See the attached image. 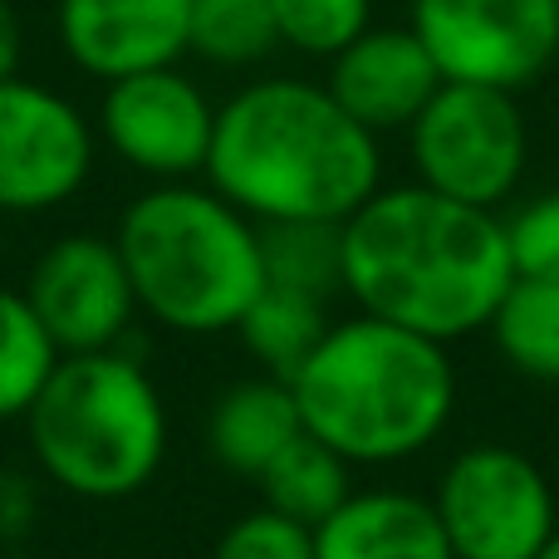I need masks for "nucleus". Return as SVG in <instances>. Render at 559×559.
<instances>
[{"label": "nucleus", "mask_w": 559, "mask_h": 559, "mask_svg": "<svg viewBox=\"0 0 559 559\" xmlns=\"http://www.w3.org/2000/svg\"><path fill=\"white\" fill-rule=\"evenodd\" d=\"M511 285L501 212L403 182L378 187L344 222V295L358 314L452 344L491 329Z\"/></svg>", "instance_id": "1"}, {"label": "nucleus", "mask_w": 559, "mask_h": 559, "mask_svg": "<svg viewBox=\"0 0 559 559\" xmlns=\"http://www.w3.org/2000/svg\"><path fill=\"white\" fill-rule=\"evenodd\" d=\"M206 187L255 226H344L383 187V153L364 123L309 79H255L216 108Z\"/></svg>", "instance_id": "2"}, {"label": "nucleus", "mask_w": 559, "mask_h": 559, "mask_svg": "<svg viewBox=\"0 0 559 559\" xmlns=\"http://www.w3.org/2000/svg\"><path fill=\"white\" fill-rule=\"evenodd\" d=\"M299 423L348 466H397L447 432L456 368L447 344L388 319H334L289 378Z\"/></svg>", "instance_id": "3"}, {"label": "nucleus", "mask_w": 559, "mask_h": 559, "mask_svg": "<svg viewBox=\"0 0 559 559\" xmlns=\"http://www.w3.org/2000/svg\"><path fill=\"white\" fill-rule=\"evenodd\" d=\"M138 314L173 334H236L265 289L261 226L202 182H153L118 216Z\"/></svg>", "instance_id": "4"}, {"label": "nucleus", "mask_w": 559, "mask_h": 559, "mask_svg": "<svg viewBox=\"0 0 559 559\" xmlns=\"http://www.w3.org/2000/svg\"><path fill=\"white\" fill-rule=\"evenodd\" d=\"M35 472L79 501L147 491L167 456V407L143 358L128 348L59 358L25 413Z\"/></svg>", "instance_id": "5"}, {"label": "nucleus", "mask_w": 559, "mask_h": 559, "mask_svg": "<svg viewBox=\"0 0 559 559\" xmlns=\"http://www.w3.org/2000/svg\"><path fill=\"white\" fill-rule=\"evenodd\" d=\"M407 157L423 187L481 212H501L531 157L525 114L506 88L442 79V88L407 128Z\"/></svg>", "instance_id": "6"}, {"label": "nucleus", "mask_w": 559, "mask_h": 559, "mask_svg": "<svg viewBox=\"0 0 559 559\" xmlns=\"http://www.w3.org/2000/svg\"><path fill=\"white\" fill-rule=\"evenodd\" d=\"M432 511L452 559H535L559 531L545 472L501 442L456 452L437 476Z\"/></svg>", "instance_id": "7"}, {"label": "nucleus", "mask_w": 559, "mask_h": 559, "mask_svg": "<svg viewBox=\"0 0 559 559\" xmlns=\"http://www.w3.org/2000/svg\"><path fill=\"white\" fill-rule=\"evenodd\" d=\"M413 35L447 84H540L559 59V0H413Z\"/></svg>", "instance_id": "8"}, {"label": "nucleus", "mask_w": 559, "mask_h": 559, "mask_svg": "<svg viewBox=\"0 0 559 559\" xmlns=\"http://www.w3.org/2000/svg\"><path fill=\"white\" fill-rule=\"evenodd\" d=\"M98 163V128L74 98L25 74L0 79V216L74 202Z\"/></svg>", "instance_id": "9"}, {"label": "nucleus", "mask_w": 559, "mask_h": 559, "mask_svg": "<svg viewBox=\"0 0 559 559\" xmlns=\"http://www.w3.org/2000/svg\"><path fill=\"white\" fill-rule=\"evenodd\" d=\"M98 143L147 182H192L206 173L216 133V104L177 64L104 84Z\"/></svg>", "instance_id": "10"}, {"label": "nucleus", "mask_w": 559, "mask_h": 559, "mask_svg": "<svg viewBox=\"0 0 559 559\" xmlns=\"http://www.w3.org/2000/svg\"><path fill=\"white\" fill-rule=\"evenodd\" d=\"M25 305L64 358L123 348L138 324V295L114 236L64 231L35 255L25 275Z\"/></svg>", "instance_id": "11"}, {"label": "nucleus", "mask_w": 559, "mask_h": 559, "mask_svg": "<svg viewBox=\"0 0 559 559\" xmlns=\"http://www.w3.org/2000/svg\"><path fill=\"white\" fill-rule=\"evenodd\" d=\"M192 0H59L55 35L64 59L98 84L167 69L187 55Z\"/></svg>", "instance_id": "12"}, {"label": "nucleus", "mask_w": 559, "mask_h": 559, "mask_svg": "<svg viewBox=\"0 0 559 559\" xmlns=\"http://www.w3.org/2000/svg\"><path fill=\"white\" fill-rule=\"evenodd\" d=\"M324 88L354 123L383 138L413 128L427 98L442 88V74H437L427 45L413 35V25H368L354 45L329 59Z\"/></svg>", "instance_id": "13"}, {"label": "nucleus", "mask_w": 559, "mask_h": 559, "mask_svg": "<svg viewBox=\"0 0 559 559\" xmlns=\"http://www.w3.org/2000/svg\"><path fill=\"white\" fill-rule=\"evenodd\" d=\"M314 559H452L432 501L393 486L354 491L314 525Z\"/></svg>", "instance_id": "14"}, {"label": "nucleus", "mask_w": 559, "mask_h": 559, "mask_svg": "<svg viewBox=\"0 0 559 559\" xmlns=\"http://www.w3.org/2000/svg\"><path fill=\"white\" fill-rule=\"evenodd\" d=\"M299 432H305V423H299L295 393H289L285 378H271V373H255L222 388V397L206 413L212 462L231 476H251V481Z\"/></svg>", "instance_id": "15"}, {"label": "nucleus", "mask_w": 559, "mask_h": 559, "mask_svg": "<svg viewBox=\"0 0 559 559\" xmlns=\"http://www.w3.org/2000/svg\"><path fill=\"white\" fill-rule=\"evenodd\" d=\"M255 486H261L265 511L285 515V521L305 525V531L324 525L329 515L354 496L348 462L334 452V447H324L319 437H309V432H299L295 442H289L285 452H280L275 462L255 476Z\"/></svg>", "instance_id": "16"}, {"label": "nucleus", "mask_w": 559, "mask_h": 559, "mask_svg": "<svg viewBox=\"0 0 559 559\" xmlns=\"http://www.w3.org/2000/svg\"><path fill=\"white\" fill-rule=\"evenodd\" d=\"M329 324H334V319H329L324 299L265 285L261 295H255V305L246 309V319L236 324V334H241V344L251 348V358L261 364V373L289 383V378L299 373V364L314 354V344L324 338Z\"/></svg>", "instance_id": "17"}, {"label": "nucleus", "mask_w": 559, "mask_h": 559, "mask_svg": "<svg viewBox=\"0 0 559 559\" xmlns=\"http://www.w3.org/2000/svg\"><path fill=\"white\" fill-rule=\"evenodd\" d=\"M491 338L515 373L559 383V280H515L491 319Z\"/></svg>", "instance_id": "18"}, {"label": "nucleus", "mask_w": 559, "mask_h": 559, "mask_svg": "<svg viewBox=\"0 0 559 559\" xmlns=\"http://www.w3.org/2000/svg\"><path fill=\"white\" fill-rule=\"evenodd\" d=\"M265 285L299 289L314 299L344 295V226L334 222H275L261 226Z\"/></svg>", "instance_id": "19"}, {"label": "nucleus", "mask_w": 559, "mask_h": 559, "mask_svg": "<svg viewBox=\"0 0 559 559\" xmlns=\"http://www.w3.org/2000/svg\"><path fill=\"white\" fill-rule=\"evenodd\" d=\"M280 49L271 0H192L187 55L212 69H255Z\"/></svg>", "instance_id": "20"}, {"label": "nucleus", "mask_w": 559, "mask_h": 559, "mask_svg": "<svg viewBox=\"0 0 559 559\" xmlns=\"http://www.w3.org/2000/svg\"><path fill=\"white\" fill-rule=\"evenodd\" d=\"M59 358L64 354L45 334L25 295L0 285V423H25Z\"/></svg>", "instance_id": "21"}, {"label": "nucleus", "mask_w": 559, "mask_h": 559, "mask_svg": "<svg viewBox=\"0 0 559 559\" xmlns=\"http://www.w3.org/2000/svg\"><path fill=\"white\" fill-rule=\"evenodd\" d=\"M280 49L334 59L373 25V0H271Z\"/></svg>", "instance_id": "22"}, {"label": "nucleus", "mask_w": 559, "mask_h": 559, "mask_svg": "<svg viewBox=\"0 0 559 559\" xmlns=\"http://www.w3.org/2000/svg\"><path fill=\"white\" fill-rule=\"evenodd\" d=\"M506 246L515 280H559V187L506 216Z\"/></svg>", "instance_id": "23"}, {"label": "nucleus", "mask_w": 559, "mask_h": 559, "mask_svg": "<svg viewBox=\"0 0 559 559\" xmlns=\"http://www.w3.org/2000/svg\"><path fill=\"white\" fill-rule=\"evenodd\" d=\"M212 559H314V531L261 506V511L226 525Z\"/></svg>", "instance_id": "24"}, {"label": "nucleus", "mask_w": 559, "mask_h": 559, "mask_svg": "<svg viewBox=\"0 0 559 559\" xmlns=\"http://www.w3.org/2000/svg\"><path fill=\"white\" fill-rule=\"evenodd\" d=\"M39 525V486L29 472L0 466V545H25Z\"/></svg>", "instance_id": "25"}, {"label": "nucleus", "mask_w": 559, "mask_h": 559, "mask_svg": "<svg viewBox=\"0 0 559 559\" xmlns=\"http://www.w3.org/2000/svg\"><path fill=\"white\" fill-rule=\"evenodd\" d=\"M20 55H25V35H20V15L10 0H0V79L20 74Z\"/></svg>", "instance_id": "26"}, {"label": "nucleus", "mask_w": 559, "mask_h": 559, "mask_svg": "<svg viewBox=\"0 0 559 559\" xmlns=\"http://www.w3.org/2000/svg\"><path fill=\"white\" fill-rule=\"evenodd\" d=\"M535 559H559V531L550 535V540H545V550H540V555H535Z\"/></svg>", "instance_id": "27"}, {"label": "nucleus", "mask_w": 559, "mask_h": 559, "mask_svg": "<svg viewBox=\"0 0 559 559\" xmlns=\"http://www.w3.org/2000/svg\"><path fill=\"white\" fill-rule=\"evenodd\" d=\"M0 261H5V216H0Z\"/></svg>", "instance_id": "28"}]
</instances>
